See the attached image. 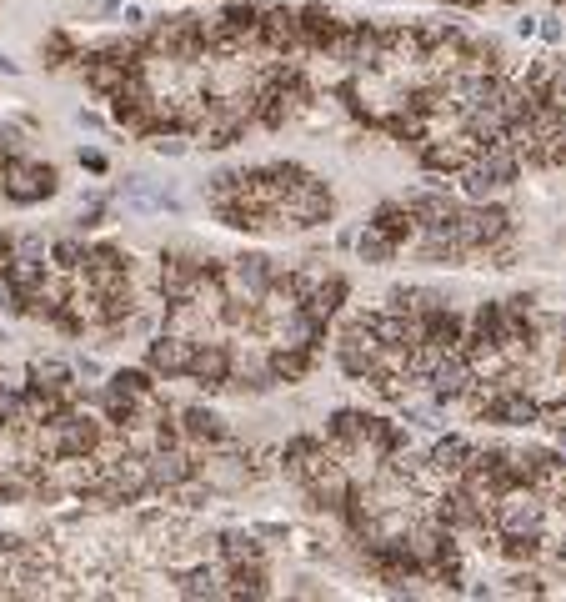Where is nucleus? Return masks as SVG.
<instances>
[{"mask_svg":"<svg viewBox=\"0 0 566 602\" xmlns=\"http://www.w3.org/2000/svg\"><path fill=\"white\" fill-rule=\"evenodd\" d=\"M31 382L46 387V392H61V397L81 402V392H76V367L61 362V357H36V362H31Z\"/></svg>","mask_w":566,"mask_h":602,"instance_id":"18","label":"nucleus"},{"mask_svg":"<svg viewBox=\"0 0 566 602\" xmlns=\"http://www.w3.org/2000/svg\"><path fill=\"white\" fill-rule=\"evenodd\" d=\"M406 206L421 231H446V226H456V211H461V201H451L446 191H411Z\"/></svg>","mask_w":566,"mask_h":602,"instance_id":"15","label":"nucleus"},{"mask_svg":"<svg viewBox=\"0 0 566 602\" xmlns=\"http://www.w3.org/2000/svg\"><path fill=\"white\" fill-rule=\"evenodd\" d=\"M76 61H81L86 86H91L96 96H106V101H116V96L126 91V81H131V66H126V61H116L106 46H101V51H86V56H76Z\"/></svg>","mask_w":566,"mask_h":602,"instance_id":"13","label":"nucleus"},{"mask_svg":"<svg viewBox=\"0 0 566 602\" xmlns=\"http://www.w3.org/2000/svg\"><path fill=\"white\" fill-rule=\"evenodd\" d=\"M471 382H476V372H471V362L461 357V347H451V352H441V362L431 367V377H426V392L446 407V402H461L466 392H471Z\"/></svg>","mask_w":566,"mask_h":602,"instance_id":"11","label":"nucleus"},{"mask_svg":"<svg viewBox=\"0 0 566 602\" xmlns=\"http://www.w3.org/2000/svg\"><path fill=\"white\" fill-rule=\"evenodd\" d=\"M191 357H196V342L191 337H176V332H156L151 337V347H146V367L161 377V382H171V377H191Z\"/></svg>","mask_w":566,"mask_h":602,"instance_id":"8","label":"nucleus"},{"mask_svg":"<svg viewBox=\"0 0 566 602\" xmlns=\"http://www.w3.org/2000/svg\"><path fill=\"white\" fill-rule=\"evenodd\" d=\"M226 387L251 392V397H261V392L281 387V377H276V367H271V352H256V347H231V382H226Z\"/></svg>","mask_w":566,"mask_h":602,"instance_id":"9","label":"nucleus"},{"mask_svg":"<svg viewBox=\"0 0 566 602\" xmlns=\"http://www.w3.org/2000/svg\"><path fill=\"white\" fill-rule=\"evenodd\" d=\"M376 352H381V337H376V327H371V312L346 317L341 332H336V362H341V372H346L351 382H366Z\"/></svg>","mask_w":566,"mask_h":602,"instance_id":"3","label":"nucleus"},{"mask_svg":"<svg viewBox=\"0 0 566 602\" xmlns=\"http://www.w3.org/2000/svg\"><path fill=\"white\" fill-rule=\"evenodd\" d=\"M16 256H21V261H41V266H46V261H51V246H46V236H36V231H31V236H16Z\"/></svg>","mask_w":566,"mask_h":602,"instance_id":"29","label":"nucleus"},{"mask_svg":"<svg viewBox=\"0 0 566 602\" xmlns=\"http://www.w3.org/2000/svg\"><path fill=\"white\" fill-rule=\"evenodd\" d=\"M46 56H51V66H61L66 56H76V46H71V36H61V31H56V36L46 41Z\"/></svg>","mask_w":566,"mask_h":602,"instance_id":"31","label":"nucleus"},{"mask_svg":"<svg viewBox=\"0 0 566 602\" xmlns=\"http://www.w3.org/2000/svg\"><path fill=\"white\" fill-rule=\"evenodd\" d=\"M221 281H226L231 301H251V307H261L271 281H276V266L261 251H241V256H231V266H221Z\"/></svg>","mask_w":566,"mask_h":602,"instance_id":"6","label":"nucleus"},{"mask_svg":"<svg viewBox=\"0 0 566 602\" xmlns=\"http://www.w3.org/2000/svg\"><path fill=\"white\" fill-rule=\"evenodd\" d=\"M501 592H511V597H521V592H531V597H541L546 587H541V577H536V572H511Z\"/></svg>","mask_w":566,"mask_h":602,"instance_id":"30","label":"nucleus"},{"mask_svg":"<svg viewBox=\"0 0 566 602\" xmlns=\"http://www.w3.org/2000/svg\"><path fill=\"white\" fill-rule=\"evenodd\" d=\"M81 166H91V171H106V156H101V151H81Z\"/></svg>","mask_w":566,"mask_h":602,"instance_id":"35","label":"nucleus"},{"mask_svg":"<svg viewBox=\"0 0 566 602\" xmlns=\"http://www.w3.org/2000/svg\"><path fill=\"white\" fill-rule=\"evenodd\" d=\"M241 181H246V171H216V176L206 181V201H236V196H241Z\"/></svg>","mask_w":566,"mask_h":602,"instance_id":"28","label":"nucleus"},{"mask_svg":"<svg viewBox=\"0 0 566 602\" xmlns=\"http://www.w3.org/2000/svg\"><path fill=\"white\" fill-rule=\"evenodd\" d=\"M341 301H346V276H336V271H321L316 291L301 301V307H306L316 322H331V317L341 312Z\"/></svg>","mask_w":566,"mask_h":602,"instance_id":"19","label":"nucleus"},{"mask_svg":"<svg viewBox=\"0 0 566 602\" xmlns=\"http://www.w3.org/2000/svg\"><path fill=\"white\" fill-rule=\"evenodd\" d=\"M296 11H301V41H306V51H326L336 41V31L346 26L331 6H296Z\"/></svg>","mask_w":566,"mask_h":602,"instance_id":"17","label":"nucleus"},{"mask_svg":"<svg viewBox=\"0 0 566 602\" xmlns=\"http://www.w3.org/2000/svg\"><path fill=\"white\" fill-rule=\"evenodd\" d=\"M556 512H561V517H566V492H561V497H556Z\"/></svg>","mask_w":566,"mask_h":602,"instance_id":"38","label":"nucleus"},{"mask_svg":"<svg viewBox=\"0 0 566 602\" xmlns=\"http://www.w3.org/2000/svg\"><path fill=\"white\" fill-rule=\"evenodd\" d=\"M311 362H316V352H301V347H271V367H276V377L291 387V382H301L306 372H311Z\"/></svg>","mask_w":566,"mask_h":602,"instance_id":"25","label":"nucleus"},{"mask_svg":"<svg viewBox=\"0 0 566 602\" xmlns=\"http://www.w3.org/2000/svg\"><path fill=\"white\" fill-rule=\"evenodd\" d=\"M86 251H91V246H86L81 236H61V241H51V266L66 271V276H76V271L86 266Z\"/></svg>","mask_w":566,"mask_h":602,"instance_id":"26","label":"nucleus"},{"mask_svg":"<svg viewBox=\"0 0 566 602\" xmlns=\"http://www.w3.org/2000/svg\"><path fill=\"white\" fill-rule=\"evenodd\" d=\"M126 31H146V16H141V11H136V6H131V11H126Z\"/></svg>","mask_w":566,"mask_h":602,"instance_id":"36","label":"nucleus"},{"mask_svg":"<svg viewBox=\"0 0 566 602\" xmlns=\"http://www.w3.org/2000/svg\"><path fill=\"white\" fill-rule=\"evenodd\" d=\"M331 462H336V447H331V442H316V437H291V442L281 447V472H286V482H296V487L316 482Z\"/></svg>","mask_w":566,"mask_h":602,"instance_id":"7","label":"nucleus"},{"mask_svg":"<svg viewBox=\"0 0 566 602\" xmlns=\"http://www.w3.org/2000/svg\"><path fill=\"white\" fill-rule=\"evenodd\" d=\"M191 382L211 397V392H221L226 382H231V342H221V337H206V342H196V357H191Z\"/></svg>","mask_w":566,"mask_h":602,"instance_id":"12","label":"nucleus"},{"mask_svg":"<svg viewBox=\"0 0 566 602\" xmlns=\"http://www.w3.org/2000/svg\"><path fill=\"white\" fill-rule=\"evenodd\" d=\"M536 31H541V41H546V46H556V41H561V26H556V21H541Z\"/></svg>","mask_w":566,"mask_h":602,"instance_id":"34","label":"nucleus"},{"mask_svg":"<svg viewBox=\"0 0 566 602\" xmlns=\"http://www.w3.org/2000/svg\"><path fill=\"white\" fill-rule=\"evenodd\" d=\"M76 372H81V377H106V367H101L96 357H81V362H76Z\"/></svg>","mask_w":566,"mask_h":602,"instance_id":"33","label":"nucleus"},{"mask_svg":"<svg viewBox=\"0 0 566 602\" xmlns=\"http://www.w3.org/2000/svg\"><path fill=\"white\" fill-rule=\"evenodd\" d=\"M56 186H61V176L46 161L11 156L6 166H0V191H6V201H16V206H36V201L56 196Z\"/></svg>","mask_w":566,"mask_h":602,"instance_id":"4","label":"nucleus"},{"mask_svg":"<svg viewBox=\"0 0 566 602\" xmlns=\"http://www.w3.org/2000/svg\"><path fill=\"white\" fill-rule=\"evenodd\" d=\"M226 582H231V597H271V587H266V562L226 567Z\"/></svg>","mask_w":566,"mask_h":602,"instance_id":"23","label":"nucleus"},{"mask_svg":"<svg viewBox=\"0 0 566 602\" xmlns=\"http://www.w3.org/2000/svg\"><path fill=\"white\" fill-rule=\"evenodd\" d=\"M371 226H376L381 236H391L396 246H406V241H416V231H421L406 201H386V206H376V216H371Z\"/></svg>","mask_w":566,"mask_h":602,"instance_id":"20","label":"nucleus"},{"mask_svg":"<svg viewBox=\"0 0 566 602\" xmlns=\"http://www.w3.org/2000/svg\"><path fill=\"white\" fill-rule=\"evenodd\" d=\"M451 6H481V0H451Z\"/></svg>","mask_w":566,"mask_h":602,"instance_id":"39","label":"nucleus"},{"mask_svg":"<svg viewBox=\"0 0 566 602\" xmlns=\"http://www.w3.org/2000/svg\"><path fill=\"white\" fill-rule=\"evenodd\" d=\"M506 236H511V216L496 201H471V206L456 211V241L466 251H491Z\"/></svg>","mask_w":566,"mask_h":602,"instance_id":"5","label":"nucleus"},{"mask_svg":"<svg viewBox=\"0 0 566 602\" xmlns=\"http://www.w3.org/2000/svg\"><path fill=\"white\" fill-rule=\"evenodd\" d=\"M101 216H106V206H91V211H81V226H101Z\"/></svg>","mask_w":566,"mask_h":602,"instance_id":"37","label":"nucleus"},{"mask_svg":"<svg viewBox=\"0 0 566 602\" xmlns=\"http://www.w3.org/2000/svg\"><path fill=\"white\" fill-rule=\"evenodd\" d=\"M11 256H16V236H6V231H0V271L11 266Z\"/></svg>","mask_w":566,"mask_h":602,"instance_id":"32","label":"nucleus"},{"mask_svg":"<svg viewBox=\"0 0 566 602\" xmlns=\"http://www.w3.org/2000/svg\"><path fill=\"white\" fill-rule=\"evenodd\" d=\"M546 517H551V502L531 487H516L491 507V527L501 537H546Z\"/></svg>","mask_w":566,"mask_h":602,"instance_id":"1","label":"nucleus"},{"mask_svg":"<svg viewBox=\"0 0 566 602\" xmlns=\"http://www.w3.org/2000/svg\"><path fill=\"white\" fill-rule=\"evenodd\" d=\"M151 457V487L161 492V497H171L176 487H186V482H196L201 477V462L176 442V447H156V452H146Z\"/></svg>","mask_w":566,"mask_h":602,"instance_id":"10","label":"nucleus"},{"mask_svg":"<svg viewBox=\"0 0 566 602\" xmlns=\"http://www.w3.org/2000/svg\"><path fill=\"white\" fill-rule=\"evenodd\" d=\"M216 552L226 567H241V562H266V547L256 542V532H221L216 537Z\"/></svg>","mask_w":566,"mask_h":602,"instance_id":"22","label":"nucleus"},{"mask_svg":"<svg viewBox=\"0 0 566 602\" xmlns=\"http://www.w3.org/2000/svg\"><path fill=\"white\" fill-rule=\"evenodd\" d=\"M471 452H476V447H471L466 437H456V432H451V437H441V442L431 447V462H436V472H441L446 482H456V477L471 467Z\"/></svg>","mask_w":566,"mask_h":602,"instance_id":"21","label":"nucleus"},{"mask_svg":"<svg viewBox=\"0 0 566 602\" xmlns=\"http://www.w3.org/2000/svg\"><path fill=\"white\" fill-rule=\"evenodd\" d=\"M171 582H176V597H231V587L221 582V567H211L206 557L201 562H186V567H176V572H166Z\"/></svg>","mask_w":566,"mask_h":602,"instance_id":"14","label":"nucleus"},{"mask_svg":"<svg viewBox=\"0 0 566 602\" xmlns=\"http://www.w3.org/2000/svg\"><path fill=\"white\" fill-rule=\"evenodd\" d=\"M181 432H186V442H196V447H231V427H226V417L221 412H211V407H186L181 412Z\"/></svg>","mask_w":566,"mask_h":602,"instance_id":"16","label":"nucleus"},{"mask_svg":"<svg viewBox=\"0 0 566 602\" xmlns=\"http://www.w3.org/2000/svg\"><path fill=\"white\" fill-rule=\"evenodd\" d=\"M281 216L291 221V231H311V226H326L331 216H336V196H331V186L321 181V176H301L296 186H286V196H281Z\"/></svg>","mask_w":566,"mask_h":602,"instance_id":"2","label":"nucleus"},{"mask_svg":"<svg viewBox=\"0 0 566 602\" xmlns=\"http://www.w3.org/2000/svg\"><path fill=\"white\" fill-rule=\"evenodd\" d=\"M356 256H361L366 266H391V261H396V241L381 236V231L366 221V231H356Z\"/></svg>","mask_w":566,"mask_h":602,"instance_id":"24","label":"nucleus"},{"mask_svg":"<svg viewBox=\"0 0 566 602\" xmlns=\"http://www.w3.org/2000/svg\"><path fill=\"white\" fill-rule=\"evenodd\" d=\"M151 377H156L151 367H146V372H136V367H121V372H111L106 382H111V387H116L121 397L141 402V397H151V392H156V382H151Z\"/></svg>","mask_w":566,"mask_h":602,"instance_id":"27","label":"nucleus"}]
</instances>
